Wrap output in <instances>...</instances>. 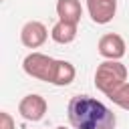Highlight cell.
Listing matches in <instances>:
<instances>
[{"label":"cell","instance_id":"10","mask_svg":"<svg viewBox=\"0 0 129 129\" xmlns=\"http://www.w3.org/2000/svg\"><path fill=\"white\" fill-rule=\"evenodd\" d=\"M109 101H113V105H117L119 109L129 111V83H123L119 89H115L109 95Z\"/></svg>","mask_w":129,"mask_h":129},{"label":"cell","instance_id":"12","mask_svg":"<svg viewBox=\"0 0 129 129\" xmlns=\"http://www.w3.org/2000/svg\"><path fill=\"white\" fill-rule=\"evenodd\" d=\"M54 129H67V127H62V125H60V127H54Z\"/></svg>","mask_w":129,"mask_h":129},{"label":"cell","instance_id":"2","mask_svg":"<svg viewBox=\"0 0 129 129\" xmlns=\"http://www.w3.org/2000/svg\"><path fill=\"white\" fill-rule=\"evenodd\" d=\"M22 71L36 81H44V83H50L56 87H67L77 77V69L73 62L52 58V56H48L44 52H36V50H32L30 54L24 56Z\"/></svg>","mask_w":129,"mask_h":129},{"label":"cell","instance_id":"8","mask_svg":"<svg viewBox=\"0 0 129 129\" xmlns=\"http://www.w3.org/2000/svg\"><path fill=\"white\" fill-rule=\"evenodd\" d=\"M56 16H58V20L79 24L81 16H83L81 0H56Z\"/></svg>","mask_w":129,"mask_h":129},{"label":"cell","instance_id":"7","mask_svg":"<svg viewBox=\"0 0 129 129\" xmlns=\"http://www.w3.org/2000/svg\"><path fill=\"white\" fill-rule=\"evenodd\" d=\"M87 12L95 24H109L117 12V0H87Z\"/></svg>","mask_w":129,"mask_h":129},{"label":"cell","instance_id":"6","mask_svg":"<svg viewBox=\"0 0 129 129\" xmlns=\"http://www.w3.org/2000/svg\"><path fill=\"white\" fill-rule=\"evenodd\" d=\"M48 38V30L40 20H28L20 28V42L26 48H40Z\"/></svg>","mask_w":129,"mask_h":129},{"label":"cell","instance_id":"1","mask_svg":"<svg viewBox=\"0 0 129 129\" xmlns=\"http://www.w3.org/2000/svg\"><path fill=\"white\" fill-rule=\"evenodd\" d=\"M69 123L75 129H115V113L99 99L89 95H75L67 107Z\"/></svg>","mask_w":129,"mask_h":129},{"label":"cell","instance_id":"11","mask_svg":"<svg viewBox=\"0 0 129 129\" xmlns=\"http://www.w3.org/2000/svg\"><path fill=\"white\" fill-rule=\"evenodd\" d=\"M0 129H16V123H14V119L8 111L0 113Z\"/></svg>","mask_w":129,"mask_h":129},{"label":"cell","instance_id":"9","mask_svg":"<svg viewBox=\"0 0 129 129\" xmlns=\"http://www.w3.org/2000/svg\"><path fill=\"white\" fill-rule=\"evenodd\" d=\"M77 26H79V24L58 20V22H54V26L50 28V38H52L56 44H71V42L77 38Z\"/></svg>","mask_w":129,"mask_h":129},{"label":"cell","instance_id":"5","mask_svg":"<svg viewBox=\"0 0 129 129\" xmlns=\"http://www.w3.org/2000/svg\"><path fill=\"white\" fill-rule=\"evenodd\" d=\"M125 48H127L125 38L121 34H117V32H107L97 42L99 54L103 58H107V60H121L125 56Z\"/></svg>","mask_w":129,"mask_h":129},{"label":"cell","instance_id":"4","mask_svg":"<svg viewBox=\"0 0 129 129\" xmlns=\"http://www.w3.org/2000/svg\"><path fill=\"white\" fill-rule=\"evenodd\" d=\"M48 111V103L42 95H36V93H30V95H24L18 103V113L24 121H32V123H38L44 119Z\"/></svg>","mask_w":129,"mask_h":129},{"label":"cell","instance_id":"3","mask_svg":"<svg viewBox=\"0 0 129 129\" xmlns=\"http://www.w3.org/2000/svg\"><path fill=\"white\" fill-rule=\"evenodd\" d=\"M127 67L121 60H103L95 71V87L109 97L115 89H119L123 83H127Z\"/></svg>","mask_w":129,"mask_h":129}]
</instances>
